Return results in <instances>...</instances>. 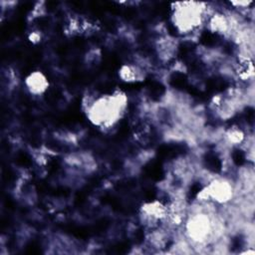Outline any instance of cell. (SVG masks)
Here are the masks:
<instances>
[{
    "mask_svg": "<svg viewBox=\"0 0 255 255\" xmlns=\"http://www.w3.org/2000/svg\"><path fill=\"white\" fill-rule=\"evenodd\" d=\"M28 39H29V41H30L31 43H33V44H38V43H40V42L42 41V39H43V32H42L41 30H39V29H34V30H32V31L29 33Z\"/></svg>",
    "mask_w": 255,
    "mask_h": 255,
    "instance_id": "6",
    "label": "cell"
},
{
    "mask_svg": "<svg viewBox=\"0 0 255 255\" xmlns=\"http://www.w3.org/2000/svg\"><path fill=\"white\" fill-rule=\"evenodd\" d=\"M128 99L126 93L117 90L112 94H90L83 97L82 110L87 120L97 128L111 130L125 117Z\"/></svg>",
    "mask_w": 255,
    "mask_h": 255,
    "instance_id": "1",
    "label": "cell"
},
{
    "mask_svg": "<svg viewBox=\"0 0 255 255\" xmlns=\"http://www.w3.org/2000/svg\"><path fill=\"white\" fill-rule=\"evenodd\" d=\"M85 64L88 67H95L97 65H100L102 61V51L100 48H91L87 51L86 55L84 56Z\"/></svg>",
    "mask_w": 255,
    "mask_h": 255,
    "instance_id": "5",
    "label": "cell"
},
{
    "mask_svg": "<svg viewBox=\"0 0 255 255\" xmlns=\"http://www.w3.org/2000/svg\"><path fill=\"white\" fill-rule=\"evenodd\" d=\"M23 85L26 92L35 98L44 97V95H46L50 89V81L47 75L40 70L31 71L28 75H26Z\"/></svg>",
    "mask_w": 255,
    "mask_h": 255,
    "instance_id": "3",
    "label": "cell"
},
{
    "mask_svg": "<svg viewBox=\"0 0 255 255\" xmlns=\"http://www.w3.org/2000/svg\"><path fill=\"white\" fill-rule=\"evenodd\" d=\"M147 75V68L136 61L124 63L119 67L118 77L126 84L143 82Z\"/></svg>",
    "mask_w": 255,
    "mask_h": 255,
    "instance_id": "4",
    "label": "cell"
},
{
    "mask_svg": "<svg viewBox=\"0 0 255 255\" xmlns=\"http://www.w3.org/2000/svg\"><path fill=\"white\" fill-rule=\"evenodd\" d=\"M214 8L210 3L183 1L171 3L170 22L177 35L192 39L202 31Z\"/></svg>",
    "mask_w": 255,
    "mask_h": 255,
    "instance_id": "2",
    "label": "cell"
}]
</instances>
